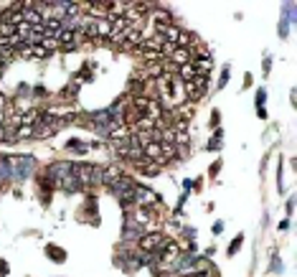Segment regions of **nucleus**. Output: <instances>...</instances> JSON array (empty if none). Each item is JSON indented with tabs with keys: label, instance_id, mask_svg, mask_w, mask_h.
<instances>
[{
	"label": "nucleus",
	"instance_id": "nucleus-1",
	"mask_svg": "<svg viewBox=\"0 0 297 277\" xmlns=\"http://www.w3.org/2000/svg\"><path fill=\"white\" fill-rule=\"evenodd\" d=\"M74 176H76L81 188H94V186L102 183V168L89 165V163H76L74 165Z\"/></svg>",
	"mask_w": 297,
	"mask_h": 277
},
{
	"label": "nucleus",
	"instance_id": "nucleus-2",
	"mask_svg": "<svg viewBox=\"0 0 297 277\" xmlns=\"http://www.w3.org/2000/svg\"><path fill=\"white\" fill-rule=\"evenodd\" d=\"M8 165H10V176H13L15 181H23V178L33 176V170H36V158H31V155L8 158Z\"/></svg>",
	"mask_w": 297,
	"mask_h": 277
},
{
	"label": "nucleus",
	"instance_id": "nucleus-3",
	"mask_svg": "<svg viewBox=\"0 0 297 277\" xmlns=\"http://www.w3.org/2000/svg\"><path fill=\"white\" fill-rule=\"evenodd\" d=\"M206 92H208V79H203V76H196L193 81H185L183 84V94H185V99L188 102H201L203 97H206Z\"/></svg>",
	"mask_w": 297,
	"mask_h": 277
},
{
	"label": "nucleus",
	"instance_id": "nucleus-4",
	"mask_svg": "<svg viewBox=\"0 0 297 277\" xmlns=\"http://www.w3.org/2000/svg\"><path fill=\"white\" fill-rule=\"evenodd\" d=\"M132 196H135V206H140V208H155V206H160V196L155 194L153 188H147V186H135L132 188Z\"/></svg>",
	"mask_w": 297,
	"mask_h": 277
},
{
	"label": "nucleus",
	"instance_id": "nucleus-5",
	"mask_svg": "<svg viewBox=\"0 0 297 277\" xmlns=\"http://www.w3.org/2000/svg\"><path fill=\"white\" fill-rule=\"evenodd\" d=\"M165 244V234L163 231H147L137 239V249L140 252H160Z\"/></svg>",
	"mask_w": 297,
	"mask_h": 277
},
{
	"label": "nucleus",
	"instance_id": "nucleus-6",
	"mask_svg": "<svg viewBox=\"0 0 297 277\" xmlns=\"http://www.w3.org/2000/svg\"><path fill=\"white\" fill-rule=\"evenodd\" d=\"M145 36H142V28H137V26H127V31H124V36H122V49H137L140 46V41H142Z\"/></svg>",
	"mask_w": 297,
	"mask_h": 277
},
{
	"label": "nucleus",
	"instance_id": "nucleus-7",
	"mask_svg": "<svg viewBox=\"0 0 297 277\" xmlns=\"http://www.w3.org/2000/svg\"><path fill=\"white\" fill-rule=\"evenodd\" d=\"M79 33L76 31H61L59 36H56V41H59V49H63V51H71V49H76L79 46Z\"/></svg>",
	"mask_w": 297,
	"mask_h": 277
},
{
	"label": "nucleus",
	"instance_id": "nucleus-8",
	"mask_svg": "<svg viewBox=\"0 0 297 277\" xmlns=\"http://www.w3.org/2000/svg\"><path fill=\"white\" fill-rule=\"evenodd\" d=\"M150 15H153V20H155V28H168V26H173V15H171V10H165V8H153L150 10Z\"/></svg>",
	"mask_w": 297,
	"mask_h": 277
},
{
	"label": "nucleus",
	"instance_id": "nucleus-9",
	"mask_svg": "<svg viewBox=\"0 0 297 277\" xmlns=\"http://www.w3.org/2000/svg\"><path fill=\"white\" fill-rule=\"evenodd\" d=\"M122 176H124V173H122V168H119V165H107V168H102V183H104V186H110V188H112Z\"/></svg>",
	"mask_w": 297,
	"mask_h": 277
},
{
	"label": "nucleus",
	"instance_id": "nucleus-10",
	"mask_svg": "<svg viewBox=\"0 0 297 277\" xmlns=\"http://www.w3.org/2000/svg\"><path fill=\"white\" fill-rule=\"evenodd\" d=\"M165 61L173 64L176 69H180V67H185V64H190V54H188V49H176L171 56H165Z\"/></svg>",
	"mask_w": 297,
	"mask_h": 277
},
{
	"label": "nucleus",
	"instance_id": "nucleus-11",
	"mask_svg": "<svg viewBox=\"0 0 297 277\" xmlns=\"http://www.w3.org/2000/svg\"><path fill=\"white\" fill-rule=\"evenodd\" d=\"M56 188H61V191H66V194H74V191H79L81 186H79L76 176H74V173H69V176H63L61 181H56Z\"/></svg>",
	"mask_w": 297,
	"mask_h": 277
},
{
	"label": "nucleus",
	"instance_id": "nucleus-12",
	"mask_svg": "<svg viewBox=\"0 0 297 277\" xmlns=\"http://www.w3.org/2000/svg\"><path fill=\"white\" fill-rule=\"evenodd\" d=\"M23 23H28L31 28H38V26H44V15L36 8H28V10H23Z\"/></svg>",
	"mask_w": 297,
	"mask_h": 277
},
{
	"label": "nucleus",
	"instance_id": "nucleus-13",
	"mask_svg": "<svg viewBox=\"0 0 297 277\" xmlns=\"http://www.w3.org/2000/svg\"><path fill=\"white\" fill-rule=\"evenodd\" d=\"M176 46H178V49H190V46H196V33H190V31L180 28V33H178V41H176Z\"/></svg>",
	"mask_w": 297,
	"mask_h": 277
},
{
	"label": "nucleus",
	"instance_id": "nucleus-14",
	"mask_svg": "<svg viewBox=\"0 0 297 277\" xmlns=\"http://www.w3.org/2000/svg\"><path fill=\"white\" fill-rule=\"evenodd\" d=\"M178 79L185 84V81H193L196 79V69H193V64H185V67L178 69Z\"/></svg>",
	"mask_w": 297,
	"mask_h": 277
},
{
	"label": "nucleus",
	"instance_id": "nucleus-15",
	"mask_svg": "<svg viewBox=\"0 0 297 277\" xmlns=\"http://www.w3.org/2000/svg\"><path fill=\"white\" fill-rule=\"evenodd\" d=\"M66 147H69L71 153H79V155H84V153L89 150V145H87V142H81V140H69Z\"/></svg>",
	"mask_w": 297,
	"mask_h": 277
},
{
	"label": "nucleus",
	"instance_id": "nucleus-16",
	"mask_svg": "<svg viewBox=\"0 0 297 277\" xmlns=\"http://www.w3.org/2000/svg\"><path fill=\"white\" fill-rule=\"evenodd\" d=\"M33 135H36L33 127H18L15 130V140H31Z\"/></svg>",
	"mask_w": 297,
	"mask_h": 277
},
{
	"label": "nucleus",
	"instance_id": "nucleus-17",
	"mask_svg": "<svg viewBox=\"0 0 297 277\" xmlns=\"http://www.w3.org/2000/svg\"><path fill=\"white\" fill-rule=\"evenodd\" d=\"M46 252H49V257H51V260H59V262H63V252H61L59 247H54V244H51Z\"/></svg>",
	"mask_w": 297,
	"mask_h": 277
},
{
	"label": "nucleus",
	"instance_id": "nucleus-18",
	"mask_svg": "<svg viewBox=\"0 0 297 277\" xmlns=\"http://www.w3.org/2000/svg\"><path fill=\"white\" fill-rule=\"evenodd\" d=\"M51 51H46L44 46H33V59H49Z\"/></svg>",
	"mask_w": 297,
	"mask_h": 277
},
{
	"label": "nucleus",
	"instance_id": "nucleus-19",
	"mask_svg": "<svg viewBox=\"0 0 297 277\" xmlns=\"http://www.w3.org/2000/svg\"><path fill=\"white\" fill-rule=\"evenodd\" d=\"M241 242H244V237H241V234H239V237H237L234 242H231V244H229V254H237V249L241 247Z\"/></svg>",
	"mask_w": 297,
	"mask_h": 277
},
{
	"label": "nucleus",
	"instance_id": "nucleus-20",
	"mask_svg": "<svg viewBox=\"0 0 297 277\" xmlns=\"http://www.w3.org/2000/svg\"><path fill=\"white\" fill-rule=\"evenodd\" d=\"M264 97H267V94H264V89H259V94H257V110L264 104Z\"/></svg>",
	"mask_w": 297,
	"mask_h": 277
},
{
	"label": "nucleus",
	"instance_id": "nucleus-21",
	"mask_svg": "<svg viewBox=\"0 0 297 277\" xmlns=\"http://www.w3.org/2000/svg\"><path fill=\"white\" fill-rule=\"evenodd\" d=\"M272 270H274V272H282V262H277V257L272 260Z\"/></svg>",
	"mask_w": 297,
	"mask_h": 277
},
{
	"label": "nucleus",
	"instance_id": "nucleus-22",
	"mask_svg": "<svg viewBox=\"0 0 297 277\" xmlns=\"http://www.w3.org/2000/svg\"><path fill=\"white\" fill-rule=\"evenodd\" d=\"M219 168H221V163H214V165H211V176H216V173H219Z\"/></svg>",
	"mask_w": 297,
	"mask_h": 277
}]
</instances>
